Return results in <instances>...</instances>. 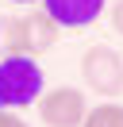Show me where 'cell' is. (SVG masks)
Listing matches in <instances>:
<instances>
[{
    "label": "cell",
    "instance_id": "cell-1",
    "mask_svg": "<svg viewBox=\"0 0 123 127\" xmlns=\"http://www.w3.org/2000/svg\"><path fill=\"white\" fill-rule=\"evenodd\" d=\"M46 77L31 54H4L0 58V108H31L42 96Z\"/></svg>",
    "mask_w": 123,
    "mask_h": 127
},
{
    "label": "cell",
    "instance_id": "cell-2",
    "mask_svg": "<svg viewBox=\"0 0 123 127\" xmlns=\"http://www.w3.org/2000/svg\"><path fill=\"white\" fill-rule=\"evenodd\" d=\"M81 77L85 85L92 89V93H100L104 100H112V96L123 93V54L112 46H89L81 54Z\"/></svg>",
    "mask_w": 123,
    "mask_h": 127
},
{
    "label": "cell",
    "instance_id": "cell-3",
    "mask_svg": "<svg viewBox=\"0 0 123 127\" xmlns=\"http://www.w3.org/2000/svg\"><path fill=\"white\" fill-rule=\"evenodd\" d=\"M35 108H38V119L46 127H81L85 112H89V100H85L81 89L58 85V89H42Z\"/></svg>",
    "mask_w": 123,
    "mask_h": 127
},
{
    "label": "cell",
    "instance_id": "cell-4",
    "mask_svg": "<svg viewBox=\"0 0 123 127\" xmlns=\"http://www.w3.org/2000/svg\"><path fill=\"white\" fill-rule=\"evenodd\" d=\"M38 8L58 27H89L104 16L108 0H38Z\"/></svg>",
    "mask_w": 123,
    "mask_h": 127
},
{
    "label": "cell",
    "instance_id": "cell-5",
    "mask_svg": "<svg viewBox=\"0 0 123 127\" xmlns=\"http://www.w3.org/2000/svg\"><path fill=\"white\" fill-rule=\"evenodd\" d=\"M23 31H27V54L38 58V54H46V50L58 46L62 27L54 23L42 8H27V16H23Z\"/></svg>",
    "mask_w": 123,
    "mask_h": 127
},
{
    "label": "cell",
    "instance_id": "cell-6",
    "mask_svg": "<svg viewBox=\"0 0 123 127\" xmlns=\"http://www.w3.org/2000/svg\"><path fill=\"white\" fill-rule=\"evenodd\" d=\"M0 54H27V31H23V16L0 19Z\"/></svg>",
    "mask_w": 123,
    "mask_h": 127
},
{
    "label": "cell",
    "instance_id": "cell-7",
    "mask_svg": "<svg viewBox=\"0 0 123 127\" xmlns=\"http://www.w3.org/2000/svg\"><path fill=\"white\" fill-rule=\"evenodd\" d=\"M81 127H123V104H115V100L92 104V108L85 112Z\"/></svg>",
    "mask_w": 123,
    "mask_h": 127
},
{
    "label": "cell",
    "instance_id": "cell-8",
    "mask_svg": "<svg viewBox=\"0 0 123 127\" xmlns=\"http://www.w3.org/2000/svg\"><path fill=\"white\" fill-rule=\"evenodd\" d=\"M0 127H31V123L19 116V112H12V108H0Z\"/></svg>",
    "mask_w": 123,
    "mask_h": 127
},
{
    "label": "cell",
    "instance_id": "cell-9",
    "mask_svg": "<svg viewBox=\"0 0 123 127\" xmlns=\"http://www.w3.org/2000/svg\"><path fill=\"white\" fill-rule=\"evenodd\" d=\"M112 27L123 35V0H115V4H112Z\"/></svg>",
    "mask_w": 123,
    "mask_h": 127
},
{
    "label": "cell",
    "instance_id": "cell-10",
    "mask_svg": "<svg viewBox=\"0 0 123 127\" xmlns=\"http://www.w3.org/2000/svg\"><path fill=\"white\" fill-rule=\"evenodd\" d=\"M12 4H27V8H31V4H38V0H12Z\"/></svg>",
    "mask_w": 123,
    "mask_h": 127
}]
</instances>
